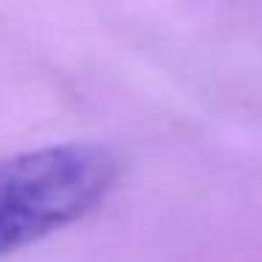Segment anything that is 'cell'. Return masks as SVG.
<instances>
[{
  "label": "cell",
  "mask_w": 262,
  "mask_h": 262,
  "mask_svg": "<svg viewBox=\"0 0 262 262\" xmlns=\"http://www.w3.org/2000/svg\"><path fill=\"white\" fill-rule=\"evenodd\" d=\"M119 158L99 144H51L0 161V256L91 214L116 189Z\"/></svg>",
  "instance_id": "1"
}]
</instances>
